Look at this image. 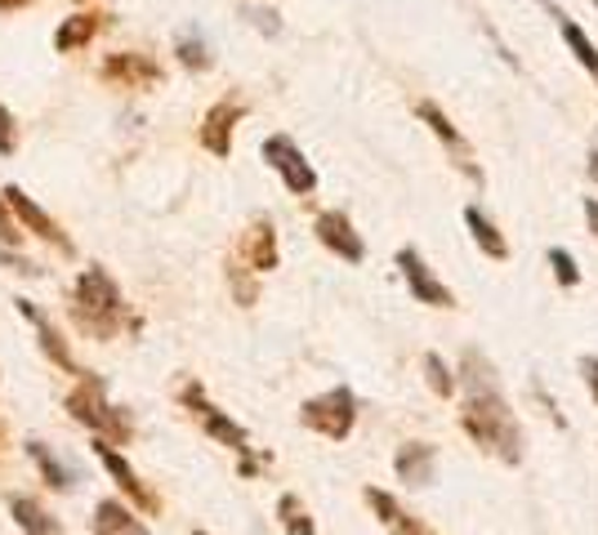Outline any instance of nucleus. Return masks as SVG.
<instances>
[{
  "label": "nucleus",
  "instance_id": "9b49d317",
  "mask_svg": "<svg viewBox=\"0 0 598 535\" xmlns=\"http://www.w3.org/2000/svg\"><path fill=\"white\" fill-rule=\"evenodd\" d=\"M241 116H246L241 103H233V99L215 103V107L206 112V121H202V148L215 152V157H228V152H233V129H237Z\"/></svg>",
  "mask_w": 598,
  "mask_h": 535
},
{
  "label": "nucleus",
  "instance_id": "5701e85b",
  "mask_svg": "<svg viewBox=\"0 0 598 535\" xmlns=\"http://www.w3.org/2000/svg\"><path fill=\"white\" fill-rule=\"evenodd\" d=\"M558 27H563V41H567V49L580 58V67H585V72L598 81V45H594V41H589V36H585V32H580L572 19H563V14H558Z\"/></svg>",
  "mask_w": 598,
  "mask_h": 535
},
{
  "label": "nucleus",
  "instance_id": "cd10ccee",
  "mask_svg": "<svg viewBox=\"0 0 598 535\" xmlns=\"http://www.w3.org/2000/svg\"><path fill=\"white\" fill-rule=\"evenodd\" d=\"M0 152H14V116H10V107H0Z\"/></svg>",
  "mask_w": 598,
  "mask_h": 535
},
{
  "label": "nucleus",
  "instance_id": "39448f33",
  "mask_svg": "<svg viewBox=\"0 0 598 535\" xmlns=\"http://www.w3.org/2000/svg\"><path fill=\"white\" fill-rule=\"evenodd\" d=\"M263 161H269V166L282 174V183H286L295 196H308V192L317 187V170L304 161V152L286 139V134H273V139H263Z\"/></svg>",
  "mask_w": 598,
  "mask_h": 535
},
{
  "label": "nucleus",
  "instance_id": "b1692460",
  "mask_svg": "<svg viewBox=\"0 0 598 535\" xmlns=\"http://www.w3.org/2000/svg\"><path fill=\"white\" fill-rule=\"evenodd\" d=\"M278 513H282V526H286L291 535H317V526L308 522V513H304V504H300L295 496H282Z\"/></svg>",
  "mask_w": 598,
  "mask_h": 535
},
{
  "label": "nucleus",
  "instance_id": "2f4dec72",
  "mask_svg": "<svg viewBox=\"0 0 598 535\" xmlns=\"http://www.w3.org/2000/svg\"><path fill=\"white\" fill-rule=\"evenodd\" d=\"M19 5H27V0H0V10H19Z\"/></svg>",
  "mask_w": 598,
  "mask_h": 535
},
{
  "label": "nucleus",
  "instance_id": "f8f14e48",
  "mask_svg": "<svg viewBox=\"0 0 598 535\" xmlns=\"http://www.w3.org/2000/svg\"><path fill=\"white\" fill-rule=\"evenodd\" d=\"M103 77L116 81V86H129V90H139V86H157L161 81V67L144 54H112L103 62Z\"/></svg>",
  "mask_w": 598,
  "mask_h": 535
},
{
  "label": "nucleus",
  "instance_id": "4468645a",
  "mask_svg": "<svg viewBox=\"0 0 598 535\" xmlns=\"http://www.w3.org/2000/svg\"><path fill=\"white\" fill-rule=\"evenodd\" d=\"M14 304H19V312H23V317H27L32 326H36L45 357H49L54 366H63V371H72V375H77V357H72V349H68V344H63V334L54 330V321H49V317H45V312H41V308H36L32 299H14Z\"/></svg>",
  "mask_w": 598,
  "mask_h": 535
},
{
  "label": "nucleus",
  "instance_id": "412c9836",
  "mask_svg": "<svg viewBox=\"0 0 598 535\" xmlns=\"http://www.w3.org/2000/svg\"><path fill=\"white\" fill-rule=\"evenodd\" d=\"M99 14H77V19H68L58 32H54V45H58V54H72V49H81V45H90L94 41V32H99Z\"/></svg>",
  "mask_w": 598,
  "mask_h": 535
},
{
  "label": "nucleus",
  "instance_id": "2eb2a0df",
  "mask_svg": "<svg viewBox=\"0 0 598 535\" xmlns=\"http://www.w3.org/2000/svg\"><path fill=\"white\" fill-rule=\"evenodd\" d=\"M366 504L380 513V522H384L393 535H433L416 513H407L403 504H397L388 491H380V487H366Z\"/></svg>",
  "mask_w": 598,
  "mask_h": 535
},
{
  "label": "nucleus",
  "instance_id": "ddd939ff",
  "mask_svg": "<svg viewBox=\"0 0 598 535\" xmlns=\"http://www.w3.org/2000/svg\"><path fill=\"white\" fill-rule=\"evenodd\" d=\"M416 112H420V121H425V125H429V129L438 134V139L447 144V152H451V157L460 161V170L478 174V166H474V157H470V144H464V134H460V129L451 125V116H447V112H442L438 103H420ZM478 179H483V174H478Z\"/></svg>",
  "mask_w": 598,
  "mask_h": 535
},
{
  "label": "nucleus",
  "instance_id": "393cba45",
  "mask_svg": "<svg viewBox=\"0 0 598 535\" xmlns=\"http://www.w3.org/2000/svg\"><path fill=\"white\" fill-rule=\"evenodd\" d=\"M425 375H429V388H433L438 397H451V392H455V375H451V366H447L438 353H425Z\"/></svg>",
  "mask_w": 598,
  "mask_h": 535
},
{
  "label": "nucleus",
  "instance_id": "423d86ee",
  "mask_svg": "<svg viewBox=\"0 0 598 535\" xmlns=\"http://www.w3.org/2000/svg\"><path fill=\"white\" fill-rule=\"evenodd\" d=\"M183 401H188V411H192L196 420H202V429H206L215 442H224V446H228V451H237V455H246V451H250L246 429H241V424H233L219 407H211V401L202 397V388H196V384H188V388H183Z\"/></svg>",
  "mask_w": 598,
  "mask_h": 535
},
{
  "label": "nucleus",
  "instance_id": "72a5a7b5",
  "mask_svg": "<svg viewBox=\"0 0 598 535\" xmlns=\"http://www.w3.org/2000/svg\"><path fill=\"white\" fill-rule=\"evenodd\" d=\"M594 5H598V0H594Z\"/></svg>",
  "mask_w": 598,
  "mask_h": 535
},
{
  "label": "nucleus",
  "instance_id": "7ed1b4c3",
  "mask_svg": "<svg viewBox=\"0 0 598 535\" xmlns=\"http://www.w3.org/2000/svg\"><path fill=\"white\" fill-rule=\"evenodd\" d=\"M68 411H72L77 424H86V429H94V433H108L112 446L129 437V424L108 407V392H103V379H99V375H86V379L68 392Z\"/></svg>",
  "mask_w": 598,
  "mask_h": 535
},
{
  "label": "nucleus",
  "instance_id": "7c9ffc66",
  "mask_svg": "<svg viewBox=\"0 0 598 535\" xmlns=\"http://www.w3.org/2000/svg\"><path fill=\"white\" fill-rule=\"evenodd\" d=\"M585 219H589V228H594V237H598V201H594V196H585Z\"/></svg>",
  "mask_w": 598,
  "mask_h": 535
},
{
  "label": "nucleus",
  "instance_id": "0eeeda50",
  "mask_svg": "<svg viewBox=\"0 0 598 535\" xmlns=\"http://www.w3.org/2000/svg\"><path fill=\"white\" fill-rule=\"evenodd\" d=\"M397 268H403V277H407V286H411V295L420 299V304H429V308H451L455 304V295L429 273V263L420 259V250H397Z\"/></svg>",
  "mask_w": 598,
  "mask_h": 535
},
{
  "label": "nucleus",
  "instance_id": "bb28decb",
  "mask_svg": "<svg viewBox=\"0 0 598 535\" xmlns=\"http://www.w3.org/2000/svg\"><path fill=\"white\" fill-rule=\"evenodd\" d=\"M550 268H554L558 286H580V268H576V259H572L563 246H554V250H550Z\"/></svg>",
  "mask_w": 598,
  "mask_h": 535
},
{
  "label": "nucleus",
  "instance_id": "6ab92c4d",
  "mask_svg": "<svg viewBox=\"0 0 598 535\" xmlns=\"http://www.w3.org/2000/svg\"><path fill=\"white\" fill-rule=\"evenodd\" d=\"M464 224H470V232H474V241H478V250H483L487 259H509V241L496 232V224H492L478 206L464 210Z\"/></svg>",
  "mask_w": 598,
  "mask_h": 535
},
{
  "label": "nucleus",
  "instance_id": "a211bd4d",
  "mask_svg": "<svg viewBox=\"0 0 598 535\" xmlns=\"http://www.w3.org/2000/svg\"><path fill=\"white\" fill-rule=\"evenodd\" d=\"M94 535H148V526L116 500H103L94 509Z\"/></svg>",
  "mask_w": 598,
  "mask_h": 535
},
{
  "label": "nucleus",
  "instance_id": "c85d7f7f",
  "mask_svg": "<svg viewBox=\"0 0 598 535\" xmlns=\"http://www.w3.org/2000/svg\"><path fill=\"white\" fill-rule=\"evenodd\" d=\"M580 375H585V384H589V392L598 401V357H580Z\"/></svg>",
  "mask_w": 598,
  "mask_h": 535
},
{
  "label": "nucleus",
  "instance_id": "20e7f679",
  "mask_svg": "<svg viewBox=\"0 0 598 535\" xmlns=\"http://www.w3.org/2000/svg\"><path fill=\"white\" fill-rule=\"evenodd\" d=\"M300 420H304V429H313V433H321L330 442H345L353 433V420H358V397L340 384V388H330V392L304 401Z\"/></svg>",
  "mask_w": 598,
  "mask_h": 535
},
{
  "label": "nucleus",
  "instance_id": "9d476101",
  "mask_svg": "<svg viewBox=\"0 0 598 535\" xmlns=\"http://www.w3.org/2000/svg\"><path fill=\"white\" fill-rule=\"evenodd\" d=\"M5 201H10V210L23 219V228H32V232H36L41 241H49L54 250H68V254H72V241L63 237V228H58V224L36 206V201H32L23 187H5Z\"/></svg>",
  "mask_w": 598,
  "mask_h": 535
},
{
  "label": "nucleus",
  "instance_id": "4be33fe9",
  "mask_svg": "<svg viewBox=\"0 0 598 535\" xmlns=\"http://www.w3.org/2000/svg\"><path fill=\"white\" fill-rule=\"evenodd\" d=\"M10 513H14V522H19L27 535H58V522H54L36 500H27V496H14V500H10Z\"/></svg>",
  "mask_w": 598,
  "mask_h": 535
},
{
  "label": "nucleus",
  "instance_id": "473e14b6",
  "mask_svg": "<svg viewBox=\"0 0 598 535\" xmlns=\"http://www.w3.org/2000/svg\"><path fill=\"white\" fill-rule=\"evenodd\" d=\"M0 446H5V429H0Z\"/></svg>",
  "mask_w": 598,
  "mask_h": 535
},
{
  "label": "nucleus",
  "instance_id": "f3484780",
  "mask_svg": "<svg viewBox=\"0 0 598 535\" xmlns=\"http://www.w3.org/2000/svg\"><path fill=\"white\" fill-rule=\"evenodd\" d=\"M241 250H246V259H250L255 273H273V268H278V232H273V224L259 219V224L246 232Z\"/></svg>",
  "mask_w": 598,
  "mask_h": 535
},
{
  "label": "nucleus",
  "instance_id": "1a4fd4ad",
  "mask_svg": "<svg viewBox=\"0 0 598 535\" xmlns=\"http://www.w3.org/2000/svg\"><path fill=\"white\" fill-rule=\"evenodd\" d=\"M317 241H321L326 250H336L345 263H362V259H366L362 237L353 232L349 215H340V210H326V215H317Z\"/></svg>",
  "mask_w": 598,
  "mask_h": 535
},
{
  "label": "nucleus",
  "instance_id": "f257e3e1",
  "mask_svg": "<svg viewBox=\"0 0 598 535\" xmlns=\"http://www.w3.org/2000/svg\"><path fill=\"white\" fill-rule=\"evenodd\" d=\"M464 433H470L483 451H492L496 459L505 464H518L522 459V429L509 411V401L496 392H470V401H464V416H460Z\"/></svg>",
  "mask_w": 598,
  "mask_h": 535
},
{
  "label": "nucleus",
  "instance_id": "aec40b11",
  "mask_svg": "<svg viewBox=\"0 0 598 535\" xmlns=\"http://www.w3.org/2000/svg\"><path fill=\"white\" fill-rule=\"evenodd\" d=\"M27 455H32V464L41 468V478H45L54 491H68V487H72V468L63 464L45 442H36V437H32V442H27Z\"/></svg>",
  "mask_w": 598,
  "mask_h": 535
},
{
  "label": "nucleus",
  "instance_id": "c756f323",
  "mask_svg": "<svg viewBox=\"0 0 598 535\" xmlns=\"http://www.w3.org/2000/svg\"><path fill=\"white\" fill-rule=\"evenodd\" d=\"M0 237H5L10 246H19V232H14V224H10V210H5V201H0Z\"/></svg>",
  "mask_w": 598,
  "mask_h": 535
},
{
  "label": "nucleus",
  "instance_id": "dca6fc26",
  "mask_svg": "<svg viewBox=\"0 0 598 535\" xmlns=\"http://www.w3.org/2000/svg\"><path fill=\"white\" fill-rule=\"evenodd\" d=\"M433 459H438V451L429 442H407L403 451H397L393 468H397V478H403L407 487H429L433 482Z\"/></svg>",
  "mask_w": 598,
  "mask_h": 535
},
{
  "label": "nucleus",
  "instance_id": "6e6552de",
  "mask_svg": "<svg viewBox=\"0 0 598 535\" xmlns=\"http://www.w3.org/2000/svg\"><path fill=\"white\" fill-rule=\"evenodd\" d=\"M94 451H99L103 468H108V474L116 478V487H121L129 500H135L144 513H157V509H161V500H157V496H153V491L139 482V474H135V468H129V459H125V455H121L112 442H94Z\"/></svg>",
  "mask_w": 598,
  "mask_h": 535
},
{
  "label": "nucleus",
  "instance_id": "a878e982",
  "mask_svg": "<svg viewBox=\"0 0 598 535\" xmlns=\"http://www.w3.org/2000/svg\"><path fill=\"white\" fill-rule=\"evenodd\" d=\"M179 62H183V67H192V72H206V67H211L215 58H211V49H206L202 41H196V36H179Z\"/></svg>",
  "mask_w": 598,
  "mask_h": 535
},
{
  "label": "nucleus",
  "instance_id": "f03ea898",
  "mask_svg": "<svg viewBox=\"0 0 598 535\" xmlns=\"http://www.w3.org/2000/svg\"><path fill=\"white\" fill-rule=\"evenodd\" d=\"M72 312H77V326H86L90 334L108 340L116 330L121 312H125V299H121V286L103 273V268H86L77 277V291H72Z\"/></svg>",
  "mask_w": 598,
  "mask_h": 535
}]
</instances>
